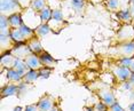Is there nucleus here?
Wrapping results in <instances>:
<instances>
[{
    "label": "nucleus",
    "mask_w": 134,
    "mask_h": 111,
    "mask_svg": "<svg viewBox=\"0 0 134 111\" xmlns=\"http://www.w3.org/2000/svg\"><path fill=\"white\" fill-rule=\"evenodd\" d=\"M24 9L16 0H0V15L9 17L14 14H22Z\"/></svg>",
    "instance_id": "obj_1"
},
{
    "label": "nucleus",
    "mask_w": 134,
    "mask_h": 111,
    "mask_svg": "<svg viewBox=\"0 0 134 111\" xmlns=\"http://www.w3.org/2000/svg\"><path fill=\"white\" fill-rule=\"evenodd\" d=\"M116 41L118 44H126L134 41V25L133 24H123L116 35Z\"/></svg>",
    "instance_id": "obj_2"
},
{
    "label": "nucleus",
    "mask_w": 134,
    "mask_h": 111,
    "mask_svg": "<svg viewBox=\"0 0 134 111\" xmlns=\"http://www.w3.org/2000/svg\"><path fill=\"white\" fill-rule=\"evenodd\" d=\"M115 53L118 55V58H132L134 57V44L133 42L118 44L115 47Z\"/></svg>",
    "instance_id": "obj_3"
},
{
    "label": "nucleus",
    "mask_w": 134,
    "mask_h": 111,
    "mask_svg": "<svg viewBox=\"0 0 134 111\" xmlns=\"http://www.w3.org/2000/svg\"><path fill=\"white\" fill-rule=\"evenodd\" d=\"M97 96H99L100 101L103 102L108 108L112 107L115 103H117V98H116L115 94L112 93V91L109 87H104L97 91Z\"/></svg>",
    "instance_id": "obj_4"
},
{
    "label": "nucleus",
    "mask_w": 134,
    "mask_h": 111,
    "mask_svg": "<svg viewBox=\"0 0 134 111\" xmlns=\"http://www.w3.org/2000/svg\"><path fill=\"white\" fill-rule=\"evenodd\" d=\"M132 71L130 70V68H126V66H120V65H117V66H114L112 68V75L115 76V78L120 82H125V81H129L131 76H132Z\"/></svg>",
    "instance_id": "obj_5"
},
{
    "label": "nucleus",
    "mask_w": 134,
    "mask_h": 111,
    "mask_svg": "<svg viewBox=\"0 0 134 111\" xmlns=\"http://www.w3.org/2000/svg\"><path fill=\"white\" fill-rule=\"evenodd\" d=\"M55 98L51 94H44L37 102V106L40 111H51L55 107Z\"/></svg>",
    "instance_id": "obj_6"
},
{
    "label": "nucleus",
    "mask_w": 134,
    "mask_h": 111,
    "mask_svg": "<svg viewBox=\"0 0 134 111\" xmlns=\"http://www.w3.org/2000/svg\"><path fill=\"white\" fill-rule=\"evenodd\" d=\"M10 53L16 58L25 60L30 54H32V52L30 51V48L28 47V45H26V42H25V44H17L13 49H12Z\"/></svg>",
    "instance_id": "obj_7"
},
{
    "label": "nucleus",
    "mask_w": 134,
    "mask_h": 111,
    "mask_svg": "<svg viewBox=\"0 0 134 111\" xmlns=\"http://www.w3.org/2000/svg\"><path fill=\"white\" fill-rule=\"evenodd\" d=\"M0 44H1V55L10 53L17 44L12 39L10 36H0Z\"/></svg>",
    "instance_id": "obj_8"
},
{
    "label": "nucleus",
    "mask_w": 134,
    "mask_h": 111,
    "mask_svg": "<svg viewBox=\"0 0 134 111\" xmlns=\"http://www.w3.org/2000/svg\"><path fill=\"white\" fill-rule=\"evenodd\" d=\"M20 93V87L17 84H13V82H7L4 87H1V94L0 97L5 98L7 96H13V95H19Z\"/></svg>",
    "instance_id": "obj_9"
},
{
    "label": "nucleus",
    "mask_w": 134,
    "mask_h": 111,
    "mask_svg": "<svg viewBox=\"0 0 134 111\" xmlns=\"http://www.w3.org/2000/svg\"><path fill=\"white\" fill-rule=\"evenodd\" d=\"M25 63H26V65L29 66V69L30 70H40L44 68V65H42V63H41V61H40V58H39V56L37 54H30L28 57L25 58Z\"/></svg>",
    "instance_id": "obj_10"
},
{
    "label": "nucleus",
    "mask_w": 134,
    "mask_h": 111,
    "mask_svg": "<svg viewBox=\"0 0 134 111\" xmlns=\"http://www.w3.org/2000/svg\"><path fill=\"white\" fill-rule=\"evenodd\" d=\"M17 58L14 56L12 53H6L4 55H1V71L2 70H8V69H13L15 65Z\"/></svg>",
    "instance_id": "obj_11"
},
{
    "label": "nucleus",
    "mask_w": 134,
    "mask_h": 111,
    "mask_svg": "<svg viewBox=\"0 0 134 111\" xmlns=\"http://www.w3.org/2000/svg\"><path fill=\"white\" fill-rule=\"evenodd\" d=\"M39 58H40L42 65H44L45 68H49V69H53L54 66L56 65V61L54 60V57L52 56V55L49 53H47V52H42V53H40L38 55Z\"/></svg>",
    "instance_id": "obj_12"
},
{
    "label": "nucleus",
    "mask_w": 134,
    "mask_h": 111,
    "mask_svg": "<svg viewBox=\"0 0 134 111\" xmlns=\"http://www.w3.org/2000/svg\"><path fill=\"white\" fill-rule=\"evenodd\" d=\"M117 17L118 20L120 21L123 24H133V20L134 18L132 17L130 10H129V7L126 8H121L119 12H117Z\"/></svg>",
    "instance_id": "obj_13"
},
{
    "label": "nucleus",
    "mask_w": 134,
    "mask_h": 111,
    "mask_svg": "<svg viewBox=\"0 0 134 111\" xmlns=\"http://www.w3.org/2000/svg\"><path fill=\"white\" fill-rule=\"evenodd\" d=\"M6 77H7L8 82H13V84H17L23 81V75H21L20 72H17L14 69H8L6 70Z\"/></svg>",
    "instance_id": "obj_14"
},
{
    "label": "nucleus",
    "mask_w": 134,
    "mask_h": 111,
    "mask_svg": "<svg viewBox=\"0 0 134 111\" xmlns=\"http://www.w3.org/2000/svg\"><path fill=\"white\" fill-rule=\"evenodd\" d=\"M26 45H28V47L30 48V51H31L33 54L39 55L40 53L44 52V48H42V46L40 44V39L37 38V37H35V38H32L31 40L26 41Z\"/></svg>",
    "instance_id": "obj_15"
},
{
    "label": "nucleus",
    "mask_w": 134,
    "mask_h": 111,
    "mask_svg": "<svg viewBox=\"0 0 134 111\" xmlns=\"http://www.w3.org/2000/svg\"><path fill=\"white\" fill-rule=\"evenodd\" d=\"M12 27L8 23V17L0 15V36H10Z\"/></svg>",
    "instance_id": "obj_16"
},
{
    "label": "nucleus",
    "mask_w": 134,
    "mask_h": 111,
    "mask_svg": "<svg viewBox=\"0 0 134 111\" xmlns=\"http://www.w3.org/2000/svg\"><path fill=\"white\" fill-rule=\"evenodd\" d=\"M8 23H9L12 29H20L22 26V24L24 23L22 14H14L9 16L8 17Z\"/></svg>",
    "instance_id": "obj_17"
},
{
    "label": "nucleus",
    "mask_w": 134,
    "mask_h": 111,
    "mask_svg": "<svg viewBox=\"0 0 134 111\" xmlns=\"http://www.w3.org/2000/svg\"><path fill=\"white\" fill-rule=\"evenodd\" d=\"M52 14H53V9L49 6H46L42 10L39 12V16H40V21L42 24H48L52 20Z\"/></svg>",
    "instance_id": "obj_18"
},
{
    "label": "nucleus",
    "mask_w": 134,
    "mask_h": 111,
    "mask_svg": "<svg viewBox=\"0 0 134 111\" xmlns=\"http://www.w3.org/2000/svg\"><path fill=\"white\" fill-rule=\"evenodd\" d=\"M39 71L38 70H29L25 75L23 76V81L26 82V84L32 85L33 82H36V80L39 78Z\"/></svg>",
    "instance_id": "obj_19"
},
{
    "label": "nucleus",
    "mask_w": 134,
    "mask_h": 111,
    "mask_svg": "<svg viewBox=\"0 0 134 111\" xmlns=\"http://www.w3.org/2000/svg\"><path fill=\"white\" fill-rule=\"evenodd\" d=\"M20 30H21V33H22L23 38L25 39V41H29V40H31L32 38L36 37L35 30L31 29V27H29L26 24H24V23L22 24V26L20 27Z\"/></svg>",
    "instance_id": "obj_20"
},
{
    "label": "nucleus",
    "mask_w": 134,
    "mask_h": 111,
    "mask_svg": "<svg viewBox=\"0 0 134 111\" xmlns=\"http://www.w3.org/2000/svg\"><path fill=\"white\" fill-rule=\"evenodd\" d=\"M105 6L109 10L115 12V13L119 12L121 8H124L123 7V1H121V0H107Z\"/></svg>",
    "instance_id": "obj_21"
},
{
    "label": "nucleus",
    "mask_w": 134,
    "mask_h": 111,
    "mask_svg": "<svg viewBox=\"0 0 134 111\" xmlns=\"http://www.w3.org/2000/svg\"><path fill=\"white\" fill-rule=\"evenodd\" d=\"M51 26H49V24H40L37 29L35 30V32H36V37L39 39H42L45 36H47L48 33L51 32Z\"/></svg>",
    "instance_id": "obj_22"
},
{
    "label": "nucleus",
    "mask_w": 134,
    "mask_h": 111,
    "mask_svg": "<svg viewBox=\"0 0 134 111\" xmlns=\"http://www.w3.org/2000/svg\"><path fill=\"white\" fill-rule=\"evenodd\" d=\"M13 69L16 70L17 72H20L21 75H23V76L30 70L29 66L26 65L25 61H24V60H20V58H17V60H16V62H15V65H14Z\"/></svg>",
    "instance_id": "obj_23"
},
{
    "label": "nucleus",
    "mask_w": 134,
    "mask_h": 111,
    "mask_svg": "<svg viewBox=\"0 0 134 111\" xmlns=\"http://www.w3.org/2000/svg\"><path fill=\"white\" fill-rule=\"evenodd\" d=\"M10 37L16 44H25V39L23 38L20 29H12L10 30Z\"/></svg>",
    "instance_id": "obj_24"
},
{
    "label": "nucleus",
    "mask_w": 134,
    "mask_h": 111,
    "mask_svg": "<svg viewBox=\"0 0 134 111\" xmlns=\"http://www.w3.org/2000/svg\"><path fill=\"white\" fill-rule=\"evenodd\" d=\"M71 6L76 10V13L81 14L86 6V0H71Z\"/></svg>",
    "instance_id": "obj_25"
},
{
    "label": "nucleus",
    "mask_w": 134,
    "mask_h": 111,
    "mask_svg": "<svg viewBox=\"0 0 134 111\" xmlns=\"http://www.w3.org/2000/svg\"><path fill=\"white\" fill-rule=\"evenodd\" d=\"M47 5V0H32V2H31V6H30V8L33 9L35 12H40Z\"/></svg>",
    "instance_id": "obj_26"
},
{
    "label": "nucleus",
    "mask_w": 134,
    "mask_h": 111,
    "mask_svg": "<svg viewBox=\"0 0 134 111\" xmlns=\"http://www.w3.org/2000/svg\"><path fill=\"white\" fill-rule=\"evenodd\" d=\"M52 20L57 21V22H63L64 17H63V13L60 8L53 9V14H52Z\"/></svg>",
    "instance_id": "obj_27"
},
{
    "label": "nucleus",
    "mask_w": 134,
    "mask_h": 111,
    "mask_svg": "<svg viewBox=\"0 0 134 111\" xmlns=\"http://www.w3.org/2000/svg\"><path fill=\"white\" fill-rule=\"evenodd\" d=\"M92 110H93V111H108V110H109V108L107 107L103 102L99 101V102H96V103L93 106Z\"/></svg>",
    "instance_id": "obj_28"
},
{
    "label": "nucleus",
    "mask_w": 134,
    "mask_h": 111,
    "mask_svg": "<svg viewBox=\"0 0 134 111\" xmlns=\"http://www.w3.org/2000/svg\"><path fill=\"white\" fill-rule=\"evenodd\" d=\"M17 2L21 5V7H22L24 10L25 9H28L30 8V6H31V2H32V0H16Z\"/></svg>",
    "instance_id": "obj_29"
},
{
    "label": "nucleus",
    "mask_w": 134,
    "mask_h": 111,
    "mask_svg": "<svg viewBox=\"0 0 134 111\" xmlns=\"http://www.w3.org/2000/svg\"><path fill=\"white\" fill-rule=\"evenodd\" d=\"M51 72H52V69H49V68H45V66H44L42 69L39 70V76L47 78V77L51 75Z\"/></svg>",
    "instance_id": "obj_30"
},
{
    "label": "nucleus",
    "mask_w": 134,
    "mask_h": 111,
    "mask_svg": "<svg viewBox=\"0 0 134 111\" xmlns=\"http://www.w3.org/2000/svg\"><path fill=\"white\" fill-rule=\"evenodd\" d=\"M24 111H40V110H39L37 103H35V104H29V106H26L24 108Z\"/></svg>",
    "instance_id": "obj_31"
},
{
    "label": "nucleus",
    "mask_w": 134,
    "mask_h": 111,
    "mask_svg": "<svg viewBox=\"0 0 134 111\" xmlns=\"http://www.w3.org/2000/svg\"><path fill=\"white\" fill-rule=\"evenodd\" d=\"M109 111H125V110L120 107V104L117 102V103H115L112 107L109 108Z\"/></svg>",
    "instance_id": "obj_32"
},
{
    "label": "nucleus",
    "mask_w": 134,
    "mask_h": 111,
    "mask_svg": "<svg viewBox=\"0 0 134 111\" xmlns=\"http://www.w3.org/2000/svg\"><path fill=\"white\" fill-rule=\"evenodd\" d=\"M129 10L132 15V17L134 18V4H129Z\"/></svg>",
    "instance_id": "obj_33"
},
{
    "label": "nucleus",
    "mask_w": 134,
    "mask_h": 111,
    "mask_svg": "<svg viewBox=\"0 0 134 111\" xmlns=\"http://www.w3.org/2000/svg\"><path fill=\"white\" fill-rule=\"evenodd\" d=\"M129 68H130V70H131V71H132V72L134 73V57L132 58V62H131V65H130Z\"/></svg>",
    "instance_id": "obj_34"
},
{
    "label": "nucleus",
    "mask_w": 134,
    "mask_h": 111,
    "mask_svg": "<svg viewBox=\"0 0 134 111\" xmlns=\"http://www.w3.org/2000/svg\"><path fill=\"white\" fill-rule=\"evenodd\" d=\"M129 81H130V84H131V85H133V86H134V73H132V76H131V78H130Z\"/></svg>",
    "instance_id": "obj_35"
},
{
    "label": "nucleus",
    "mask_w": 134,
    "mask_h": 111,
    "mask_svg": "<svg viewBox=\"0 0 134 111\" xmlns=\"http://www.w3.org/2000/svg\"><path fill=\"white\" fill-rule=\"evenodd\" d=\"M13 111H24V109L22 107H15L13 109Z\"/></svg>",
    "instance_id": "obj_36"
},
{
    "label": "nucleus",
    "mask_w": 134,
    "mask_h": 111,
    "mask_svg": "<svg viewBox=\"0 0 134 111\" xmlns=\"http://www.w3.org/2000/svg\"><path fill=\"white\" fill-rule=\"evenodd\" d=\"M51 111H60V108H59V106H57V104H55V107L53 108V109H52Z\"/></svg>",
    "instance_id": "obj_37"
},
{
    "label": "nucleus",
    "mask_w": 134,
    "mask_h": 111,
    "mask_svg": "<svg viewBox=\"0 0 134 111\" xmlns=\"http://www.w3.org/2000/svg\"><path fill=\"white\" fill-rule=\"evenodd\" d=\"M131 110H132V111H134V103L132 104V106H131Z\"/></svg>",
    "instance_id": "obj_38"
},
{
    "label": "nucleus",
    "mask_w": 134,
    "mask_h": 111,
    "mask_svg": "<svg viewBox=\"0 0 134 111\" xmlns=\"http://www.w3.org/2000/svg\"><path fill=\"white\" fill-rule=\"evenodd\" d=\"M130 4H134V0H130Z\"/></svg>",
    "instance_id": "obj_39"
},
{
    "label": "nucleus",
    "mask_w": 134,
    "mask_h": 111,
    "mask_svg": "<svg viewBox=\"0 0 134 111\" xmlns=\"http://www.w3.org/2000/svg\"><path fill=\"white\" fill-rule=\"evenodd\" d=\"M86 111H93V110H92V108H91V109H86Z\"/></svg>",
    "instance_id": "obj_40"
},
{
    "label": "nucleus",
    "mask_w": 134,
    "mask_h": 111,
    "mask_svg": "<svg viewBox=\"0 0 134 111\" xmlns=\"http://www.w3.org/2000/svg\"><path fill=\"white\" fill-rule=\"evenodd\" d=\"M133 92H134V88H133Z\"/></svg>",
    "instance_id": "obj_41"
},
{
    "label": "nucleus",
    "mask_w": 134,
    "mask_h": 111,
    "mask_svg": "<svg viewBox=\"0 0 134 111\" xmlns=\"http://www.w3.org/2000/svg\"><path fill=\"white\" fill-rule=\"evenodd\" d=\"M133 44H134V41H133Z\"/></svg>",
    "instance_id": "obj_42"
},
{
    "label": "nucleus",
    "mask_w": 134,
    "mask_h": 111,
    "mask_svg": "<svg viewBox=\"0 0 134 111\" xmlns=\"http://www.w3.org/2000/svg\"><path fill=\"white\" fill-rule=\"evenodd\" d=\"M133 25H134V24H133Z\"/></svg>",
    "instance_id": "obj_43"
},
{
    "label": "nucleus",
    "mask_w": 134,
    "mask_h": 111,
    "mask_svg": "<svg viewBox=\"0 0 134 111\" xmlns=\"http://www.w3.org/2000/svg\"><path fill=\"white\" fill-rule=\"evenodd\" d=\"M108 111H109V110H108Z\"/></svg>",
    "instance_id": "obj_44"
}]
</instances>
